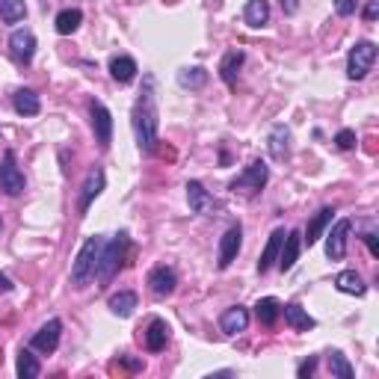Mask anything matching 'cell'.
<instances>
[{
  "label": "cell",
  "instance_id": "42",
  "mask_svg": "<svg viewBox=\"0 0 379 379\" xmlns=\"http://www.w3.org/2000/svg\"><path fill=\"white\" fill-rule=\"evenodd\" d=\"M0 225H4V220H0Z\"/></svg>",
  "mask_w": 379,
  "mask_h": 379
},
{
  "label": "cell",
  "instance_id": "22",
  "mask_svg": "<svg viewBox=\"0 0 379 379\" xmlns=\"http://www.w3.org/2000/svg\"><path fill=\"white\" fill-rule=\"evenodd\" d=\"M335 287L341 294H350V297H365V291H368V284L362 282V276H358L356 269H344V273H338Z\"/></svg>",
  "mask_w": 379,
  "mask_h": 379
},
{
  "label": "cell",
  "instance_id": "27",
  "mask_svg": "<svg viewBox=\"0 0 379 379\" xmlns=\"http://www.w3.org/2000/svg\"><path fill=\"white\" fill-rule=\"evenodd\" d=\"M107 309H110L116 317H131L134 309H137V294H134V291H119V294L110 297Z\"/></svg>",
  "mask_w": 379,
  "mask_h": 379
},
{
  "label": "cell",
  "instance_id": "24",
  "mask_svg": "<svg viewBox=\"0 0 379 379\" xmlns=\"http://www.w3.org/2000/svg\"><path fill=\"white\" fill-rule=\"evenodd\" d=\"M332 213H335L332 208H323V210H317V213H314V220L309 223V228H305V237H302V240L309 243V246H314V243L323 237V231H326V225L332 223Z\"/></svg>",
  "mask_w": 379,
  "mask_h": 379
},
{
  "label": "cell",
  "instance_id": "23",
  "mask_svg": "<svg viewBox=\"0 0 379 379\" xmlns=\"http://www.w3.org/2000/svg\"><path fill=\"white\" fill-rule=\"evenodd\" d=\"M243 50H228L223 63H220V78L225 80V86H234L237 83V75H240V65H243Z\"/></svg>",
  "mask_w": 379,
  "mask_h": 379
},
{
  "label": "cell",
  "instance_id": "34",
  "mask_svg": "<svg viewBox=\"0 0 379 379\" xmlns=\"http://www.w3.org/2000/svg\"><path fill=\"white\" fill-rule=\"evenodd\" d=\"M335 146H338L341 151H350V149L356 146V131H350V128L338 131V137H335Z\"/></svg>",
  "mask_w": 379,
  "mask_h": 379
},
{
  "label": "cell",
  "instance_id": "4",
  "mask_svg": "<svg viewBox=\"0 0 379 379\" xmlns=\"http://www.w3.org/2000/svg\"><path fill=\"white\" fill-rule=\"evenodd\" d=\"M269 181V169L264 160H252V164L231 181V190L234 193H243V196H258Z\"/></svg>",
  "mask_w": 379,
  "mask_h": 379
},
{
  "label": "cell",
  "instance_id": "1",
  "mask_svg": "<svg viewBox=\"0 0 379 379\" xmlns=\"http://www.w3.org/2000/svg\"><path fill=\"white\" fill-rule=\"evenodd\" d=\"M157 131H160V110H157V92H154V78L146 75L142 80V92L134 104V134L137 146L142 151H154L157 146Z\"/></svg>",
  "mask_w": 379,
  "mask_h": 379
},
{
  "label": "cell",
  "instance_id": "38",
  "mask_svg": "<svg viewBox=\"0 0 379 379\" xmlns=\"http://www.w3.org/2000/svg\"><path fill=\"white\" fill-rule=\"evenodd\" d=\"M365 243H368V249H370V255H373V258H379V243H376V234H370V231H368V234H365Z\"/></svg>",
  "mask_w": 379,
  "mask_h": 379
},
{
  "label": "cell",
  "instance_id": "19",
  "mask_svg": "<svg viewBox=\"0 0 379 379\" xmlns=\"http://www.w3.org/2000/svg\"><path fill=\"white\" fill-rule=\"evenodd\" d=\"M282 314H284V323L297 332H309L314 329V317H309V311L302 309V305L291 302V305H282Z\"/></svg>",
  "mask_w": 379,
  "mask_h": 379
},
{
  "label": "cell",
  "instance_id": "9",
  "mask_svg": "<svg viewBox=\"0 0 379 379\" xmlns=\"http://www.w3.org/2000/svg\"><path fill=\"white\" fill-rule=\"evenodd\" d=\"M350 231H353V223L350 220H338L335 228L326 234V255L329 261H341L347 255V237H350Z\"/></svg>",
  "mask_w": 379,
  "mask_h": 379
},
{
  "label": "cell",
  "instance_id": "17",
  "mask_svg": "<svg viewBox=\"0 0 379 379\" xmlns=\"http://www.w3.org/2000/svg\"><path fill=\"white\" fill-rule=\"evenodd\" d=\"M142 341H146V350H149V353H160V350H164L166 341H169V326H166V320L154 317L149 326H146V332H142Z\"/></svg>",
  "mask_w": 379,
  "mask_h": 379
},
{
  "label": "cell",
  "instance_id": "15",
  "mask_svg": "<svg viewBox=\"0 0 379 379\" xmlns=\"http://www.w3.org/2000/svg\"><path fill=\"white\" fill-rule=\"evenodd\" d=\"M187 202H190V210L193 213H202V216L213 213V208H216L213 196L202 184H198V181H187Z\"/></svg>",
  "mask_w": 379,
  "mask_h": 379
},
{
  "label": "cell",
  "instance_id": "32",
  "mask_svg": "<svg viewBox=\"0 0 379 379\" xmlns=\"http://www.w3.org/2000/svg\"><path fill=\"white\" fill-rule=\"evenodd\" d=\"M39 373H42V365L36 362V356L30 350L18 353V376H21V379H36Z\"/></svg>",
  "mask_w": 379,
  "mask_h": 379
},
{
  "label": "cell",
  "instance_id": "10",
  "mask_svg": "<svg viewBox=\"0 0 379 379\" xmlns=\"http://www.w3.org/2000/svg\"><path fill=\"white\" fill-rule=\"evenodd\" d=\"M104 184H107V178H104V169H92L86 175V181H83V187H80V198H78V213L83 216L86 210H89V205L95 202V198L101 196V190H104Z\"/></svg>",
  "mask_w": 379,
  "mask_h": 379
},
{
  "label": "cell",
  "instance_id": "7",
  "mask_svg": "<svg viewBox=\"0 0 379 379\" xmlns=\"http://www.w3.org/2000/svg\"><path fill=\"white\" fill-rule=\"evenodd\" d=\"M89 116H92V131H95L98 146L107 151L110 142H113V116H110V110H107L101 101H92L89 104Z\"/></svg>",
  "mask_w": 379,
  "mask_h": 379
},
{
  "label": "cell",
  "instance_id": "25",
  "mask_svg": "<svg viewBox=\"0 0 379 379\" xmlns=\"http://www.w3.org/2000/svg\"><path fill=\"white\" fill-rule=\"evenodd\" d=\"M243 21L249 27H264L269 21V0H249L246 9H243Z\"/></svg>",
  "mask_w": 379,
  "mask_h": 379
},
{
  "label": "cell",
  "instance_id": "16",
  "mask_svg": "<svg viewBox=\"0 0 379 379\" xmlns=\"http://www.w3.org/2000/svg\"><path fill=\"white\" fill-rule=\"evenodd\" d=\"M269 157L279 160V164L291 157V128L287 124H276L269 131Z\"/></svg>",
  "mask_w": 379,
  "mask_h": 379
},
{
  "label": "cell",
  "instance_id": "2",
  "mask_svg": "<svg viewBox=\"0 0 379 379\" xmlns=\"http://www.w3.org/2000/svg\"><path fill=\"white\" fill-rule=\"evenodd\" d=\"M128 246H131V234H128V231H119L110 243H104L101 255H98V267H95V279H98L101 287H104V284H110L113 276L122 269V264H124V252H128Z\"/></svg>",
  "mask_w": 379,
  "mask_h": 379
},
{
  "label": "cell",
  "instance_id": "8",
  "mask_svg": "<svg viewBox=\"0 0 379 379\" xmlns=\"http://www.w3.org/2000/svg\"><path fill=\"white\" fill-rule=\"evenodd\" d=\"M243 246V228L240 225H231L223 237H220V252H216V267L220 269H228L237 258V252Z\"/></svg>",
  "mask_w": 379,
  "mask_h": 379
},
{
  "label": "cell",
  "instance_id": "31",
  "mask_svg": "<svg viewBox=\"0 0 379 379\" xmlns=\"http://www.w3.org/2000/svg\"><path fill=\"white\" fill-rule=\"evenodd\" d=\"M326 362H329V373H332V376H338V379H353V376H356L353 365L347 362V356L341 353V350H332Z\"/></svg>",
  "mask_w": 379,
  "mask_h": 379
},
{
  "label": "cell",
  "instance_id": "21",
  "mask_svg": "<svg viewBox=\"0 0 379 379\" xmlns=\"http://www.w3.org/2000/svg\"><path fill=\"white\" fill-rule=\"evenodd\" d=\"M12 107H15L18 116H39L42 101H39V95H36L33 89H18L15 98H12Z\"/></svg>",
  "mask_w": 379,
  "mask_h": 379
},
{
  "label": "cell",
  "instance_id": "41",
  "mask_svg": "<svg viewBox=\"0 0 379 379\" xmlns=\"http://www.w3.org/2000/svg\"><path fill=\"white\" fill-rule=\"evenodd\" d=\"M12 291V282H9V276H4L0 273V294H9Z\"/></svg>",
  "mask_w": 379,
  "mask_h": 379
},
{
  "label": "cell",
  "instance_id": "14",
  "mask_svg": "<svg viewBox=\"0 0 379 379\" xmlns=\"http://www.w3.org/2000/svg\"><path fill=\"white\" fill-rule=\"evenodd\" d=\"M299 249H302V234L299 231H287L284 240H282V249H279V269H282V273L294 269V264L299 258Z\"/></svg>",
  "mask_w": 379,
  "mask_h": 379
},
{
  "label": "cell",
  "instance_id": "29",
  "mask_svg": "<svg viewBox=\"0 0 379 379\" xmlns=\"http://www.w3.org/2000/svg\"><path fill=\"white\" fill-rule=\"evenodd\" d=\"M24 15H27L24 0H0V21H4V24L24 21Z\"/></svg>",
  "mask_w": 379,
  "mask_h": 379
},
{
  "label": "cell",
  "instance_id": "28",
  "mask_svg": "<svg viewBox=\"0 0 379 379\" xmlns=\"http://www.w3.org/2000/svg\"><path fill=\"white\" fill-rule=\"evenodd\" d=\"M137 63H134V57H113L110 60V75H113V80H119V83H131L134 78H137Z\"/></svg>",
  "mask_w": 379,
  "mask_h": 379
},
{
  "label": "cell",
  "instance_id": "5",
  "mask_svg": "<svg viewBox=\"0 0 379 379\" xmlns=\"http://www.w3.org/2000/svg\"><path fill=\"white\" fill-rule=\"evenodd\" d=\"M376 63V45L373 42H356V48H350L347 57V78L350 80H365L368 71Z\"/></svg>",
  "mask_w": 379,
  "mask_h": 379
},
{
  "label": "cell",
  "instance_id": "13",
  "mask_svg": "<svg viewBox=\"0 0 379 379\" xmlns=\"http://www.w3.org/2000/svg\"><path fill=\"white\" fill-rule=\"evenodd\" d=\"M175 284H178V276L172 267H154L149 273V287L154 297H169L175 294Z\"/></svg>",
  "mask_w": 379,
  "mask_h": 379
},
{
  "label": "cell",
  "instance_id": "26",
  "mask_svg": "<svg viewBox=\"0 0 379 379\" xmlns=\"http://www.w3.org/2000/svg\"><path fill=\"white\" fill-rule=\"evenodd\" d=\"M255 317L264 323V326H276V320L282 317V302L276 297H264L255 302Z\"/></svg>",
  "mask_w": 379,
  "mask_h": 379
},
{
  "label": "cell",
  "instance_id": "11",
  "mask_svg": "<svg viewBox=\"0 0 379 379\" xmlns=\"http://www.w3.org/2000/svg\"><path fill=\"white\" fill-rule=\"evenodd\" d=\"M60 335H63V320L53 317V320H48L45 326L33 335L30 344H33V350H39V353H53L60 347Z\"/></svg>",
  "mask_w": 379,
  "mask_h": 379
},
{
  "label": "cell",
  "instance_id": "39",
  "mask_svg": "<svg viewBox=\"0 0 379 379\" xmlns=\"http://www.w3.org/2000/svg\"><path fill=\"white\" fill-rule=\"evenodd\" d=\"M279 4H282V12L284 15H294L299 9V0H279Z\"/></svg>",
  "mask_w": 379,
  "mask_h": 379
},
{
  "label": "cell",
  "instance_id": "3",
  "mask_svg": "<svg viewBox=\"0 0 379 379\" xmlns=\"http://www.w3.org/2000/svg\"><path fill=\"white\" fill-rule=\"evenodd\" d=\"M104 243H107V240L95 234V237H89V240L80 246L75 264H71V284H75V287H86L89 282L95 279V267H98V255H101Z\"/></svg>",
  "mask_w": 379,
  "mask_h": 379
},
{
  "label": "cell",
  "instance_id": "6",
  "mask_svg": "<svg viewBox=\"0 0 379 379\" xmlns=\"http://www.w3.org/2000/svg\"><path fill=\"white\" fill-rule=\"evenodd\" d=\"M27 187L24 181V172L18 169V160H15V151H4V160H0V190L6 196H21Z\"/></svg>",
  "mask_w": 379,
  "mask_h": 379
},
{
  "label": "cell",
  "instance_id": "12",
  "mask_svg": "<svg viewBox=\"0 0 379 379\" xmlns=\"http://www.w3.org/2000/svg\"><path fill=\"white\" fill-rule=\"evenodd\" d=\"M9 48H12V57L18 60V63H30L33 60V53H36V36H33V30H15L12 36H9Z\"/></svg>",
  "mask_w": 379,
  "mask_h": 379
},
{
  "label": "cell",
  "instance_id": "20",
  "mask_svg": "<svg viewBox=\"0 0 379 379\" xmlns=\"http://www.w3.org/2000/svg\"><path fill=\"white\" fill-rule=\"evenodd\" d=\"M282 240H284V228H276L273 234H269V240H267V246H264V252H261V258H258V273H261V276L279 261Z\"/></svg>",
  "mask_w": 379,
  "mask_h": 379
},
{
  "label": "cell",
  "instance_id": "36",
  "mask_svg": "<svg viewBox=\"0 0 379 379\" xmlns=\"http://www.w3.org/2000/svg\"><path fill=\"white\" fill-rule=\"evenodd\" d=\"M335 12L341 18H350L356 12V0H335Z\"/></svg>",
  "mask_w": 379,
  "mask_h": 379
},
{
  "label": "cell",
  "instance_id": "30",
  "mask_svg": "<svg viewBox=\"0 0 379 379\" xmlns=\"http://www.w3.org/2000/svg\"><path fill=\"white\" fill-rule=\"evenodd\" d=\"M80 21H83V12L80 9H63L57 15V21H53V27H57L60 36H71V33L80 27Z\"/></svg>",
  "mask_w": 379,
  "mask_h": 379
},
{
  "label": "cell",
  "instance_id": "33",
  "mask_svg": "<svg viewBox=\"0 0 379 379\" xmlns=\"http://www.w3.org/2000/svg\"><path fill=\"white\" fill-rule=\"evenodd\" d=\"M178 83L181 86H190V89H202L208 83V71L202 65H193V68H184L181 75H178Z\"/></svg>",
  "mask_w": 379,
  "mask_h": 379
},
{
  "label": "cell",
  "instance_id": "40",
  "mask_svg": "<svg viewBox=\"0 0 379 379\" xmlns=\"http://www.w3.org/2000/svg\"><path fill=\"white\" fill-rule=\"evenodd\" d=\"M376 15H379V4H376V0H370V4L365 6V21H373Z\"/></svg>",
  "mask_w": 379,
  "mask_h": 379
},
{
  "label": "cell",
  "instance_id": "18",
  "mask_svg": "<svg viewBox=\"0 0 379 379\" xmlns=\"http://www.w3.org/2000/svg\"><path fill=\"white\" fill-rule=\"evenodd\" d=\"M246 326H249V311L243 309V305H231V309H225L223 317H220V329L225 335L246 332Z\"/></svg>",
  "mask_w": 379,
  "mask_h": 379
},
{
  "label": "cell",
  "instance_id": "35",
  "mask_svg": "<svg viewBox=\"0 0 379 379\" xmlns=\"http://www.w3.org/2000/svg\"><path fill=\"white\" fill-rule=\"evenodd\" d=\"M314 370H317V356H311V358H305V362L299 365V370H297V376H299V379H309V376H311Z\"/></svg>",
  "mask_w": 379,
  "mask_h": 379
},
{
  "label": "cell",
  "instance_id": "37",
  "mask_svg": "<svg viewBox=\"0 0 379 379\" xmlns=\"http://www.w3.org/2000/svg\"><path fill=\"white\" fill-rule=\"evenodd\" d=\"M119 362H122V368H128V370H142V362H139V358H131V356H119Z\"/></svg>",
  "mask_w": 379,
  "mask_h": 379
}]
</instances>
